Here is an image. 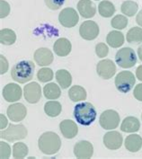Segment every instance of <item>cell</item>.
Listing matches in <instances>:
<instances>
[{"mask_svg":"<svg viewBox=\"0 0 142 159\" xmlns=\"http://www.w3.org/2000/svg\"><path fill=\"white\" fill-rule=\"evenodd\" d=\"M95 53L98 58H105L109 53L108 46L105 43L100 42L95 46Z\"/></svg>","mask_w":142,"mask_h":159,"instance_id":"34","label":"cell"},{"mask_svg":"<svg viewBox=\"0 0 142 159\" xmlns=\"http://www.w3.org/2000/svg\"><path fill=\"white\" fill-rule=\"evenodd\" d=\"M96 1H98V0H96Z\"/></svg>","mask_w":142,"mask_h":159,"instance_id":"44","label":"cell"},{"mask_svg":"<svg viewBox=\"0 0 142 159\" xmlns=\"http://www.w3.org/2000/svg\"><path fill=\"white\" fill-rule=\"evenodd\" d=\"M61 104L57 101L47 102L44 105V111L50 117H57L61 112Z\"/></svg>","mask_w":142,"mask_h":159,"instance_id":"26","label":"cell"},{"mask_svg":"<svg viewBox=\"0 0 142 159\" xmlns=\"http://www.w3.org/2000/svg\"><path fill=\"white\" fill-rule=\"evenodd\" d=\"M44 2L50 10H59L64 5L65 0H44Z\"/></svg>","mask_w":142,"mask_h":159,"instance_id":"36","label":"cell"},{"mask_svg":"<svg viewBox=\"0 0 142 159\" xmlns=\"http://www.w3.org/2000/svg\"><path fill=\"white\" fill-rule=\"evenodd\" d=\"M11 156V148L7 143L1 141L0 142V158H9Z\"/></svg>","mask_w":142,"mask_h":159,"instance_id":"35","label":"cell"},{"mask_svg":"<svg viewBox=\"0 0 142 159\" xmlns=\"http://www.w3.org/2000/svg\"><path fill=\"white\" fill-rule=\"evenodd\" d=\"M127 42L131 44H140L142 42V29L140 27H132L129 30L126 36Z\"/></svg>","mask_w":142,"mask_h":159,"instance_id":"29","label":"cell"},{"mask_svg":"<svg viewBox=\"0 0 142 159\" xmlns=\"http://www.w3.org/2000/svg\"><path fill=\"white\" fill-rule=\"evenodd\" d=\"M134 97L140 102H142V84H137L134 88Z\"/></svg>","mask_w":142,"mask_h":159,"instance_id":"39","label":"cell"},{"mask_svg":"<svg viewBox=\"0 0 142 159\" xmlns=\"http://www.w3.org/2000/svg\"><path fill=\"white\" fill-rule=\"evenodd\" d=\"M0 17L5 18L9 15L10 13V5L5 0H0Z\"/></svg>","mask_w":142,"mask_h":159,"instance_id":"37","label":"cell"},{"mask_svg":"<svg viewBox=\"0 0 142 159\" xmlns=\"http://www.w3.org/2000/svg\"><path fill=\"white\" fill-rule=\"evenodd\" d=\"M106 42L112 48L117 49L124 43V35L120 31H112L106 37Z\"/></svg>","mask_w":142,"mask_h":159,"instance_id":"22","label":"cell"},{"mask_svg":"<svg viewBox=\"0 0 142 159\" xmlns=\"http://www.w3.org/2000/svg\"><path fill=\"white\" fill-rule=\"evenodd\" d=\"M28 147L23 142H17L13 146V157L15 158H25L28 155Z\"/></svg>","mask_w":142,"mask_h":159,"instance_id":"31","label":"cell"},{"mask_svg":"<svg viewBox=\"0 0 142 159\" xmlns=\"http://www.w3.org/2000/svg\"><path fill=\"white\" fill-rule=\"evenodd\" d=\"M79 16L74 8H64L59 15V22L66 28H72L77 25Z\"/></svg>","mask_w":142,"mask_h":159,"instance_id":"8","label":"cell"},{"mask_svg":"<svg viewBox=\"0 0 142 159\" xmlns=\"http://www.w3.org/2000/svg\"><path fill=\"white\" fill-rule=\"evenodd\" d=\"M125 145L126 149L130 152L136 153L138 151L141 149L142 147V138L140 135L137 134H131L128 136L125 139Z\"/></svg>","mask_w":142,"mask_h":159,"instance_id":"21","label":"cell"},{"mask_svg":"<svg viewBox=\"0 0 142 159\" xmlns=\"http://www.w3.org/2000/svg\"><path fill=\"white\" fill-rule=\"evenodd\" d=\"M115 61L122 68H131L137 63V56L131 48L125 47L118 50L115 55Z\"/></svg>","mask_w":142,"mask_h":159,"instance_id":"5","label":"cell"},{"mask_svg":"<svg viewBox=\"0 0 142 159\" xmlns=\"http://www.w3.org/2000/svg\"><path fill=\"white\" fill-rule=\"evenodd\" d=\"M39 149L45 155H54L58 153L61 148V140L59 135L55 132L48 131L41 135L38 139Z\"/></svg>","mask_w":142,"mask_h":159,"instance_id":"2","label":"cell"},{"mask_svg":"<svg viewBox=\"0 0 142 159\" xmlns=\"http://www.w3.org/2000/svg\"><path fill=\"white\" fill-rule=\"evenodd\" d=\"M59 129L61 134L67 139H74L78 133L76 123L71 120H64L59 123Z\"/></svg>","mask_w":142,"mask_h":159,"instance_id":"17","label":"cell"},{"mask_svg":"<svg viewBox=\"0 0 142 159\" xmlns=\"http://www.w3.org/2000/svg\"><path fill=\"white\" fill-rule=\"evenodd\" d=\"M96 111L90 102L77 103L74 108V117L76 122L83 126H89L96 119Z\"/></svg>","mask_w":142,"mask_h":159,"instance_id":"3","label":"cell"},{"mask_svg":"<svg viewBox=\"0 0 142 159\" xmlns=\"http://www.w3.org/2000/svg\"><path fill=\"white\" fill-rule=\"evenodd\" d=\"M141 118H142V115H141Z\"/></svg>","mask_w":142,"mask_h":159,"instance_id":"45","label":"cell"},{"mask_svg":"<svg viewBox=\"0 0 142 159\" xmlns=\"http://www.w3.org/2000/svg\"><path fill=\"white\" fill-rule=\"evenodd\" d=\"M68 96L72 102H79L85 100L87 93L84 87L80 85H74L69 89Z\"/></svg>","mask_w":142,"mask_h":159,"instance_id":"25","label":"cell"},{"mask_svg":"<svg viewBox=\"0 0 142 159\" xmlns=\"http://www.w3.org/2000/svg\"><path fill=\"white\" fill-rule=\"evenodd\" d=\"M136 22H137V24L140 25V27H142V10H140V11L139 12V14L137 15Z\"/></svg>","mask_w":142,"mask_h":159,"instance_id":"42","label":"cell"},{"mask_svg":"<svg viewBox=\"0 0 142 159\" xmlns=\"http://www.w3.org/2000/svg\"><path fill=\"white\" fill-rule=\"evenodd\" d=\"M53 71L50 67H42L37 73V78L42 83H47L53 79Z\"/></svg>","mask_w":142,"mask_h":159,"instance_id":"32","label":"cell"},{"mask_svg":"<svg viewBox=\"0 0 142 159\" xmlns=\"http://www.w3.org/2000/svg\"><path fill=\"white\" fill-rule=\"evenodd\" d=\"M71 42L66 38H60L57 40L53 45V50L59 57H66L71 52Z\"/></svg>","mask_w":142,"mask_h":159,"instance_id":"19","label":"cell"},{"mask_svg":"<svg viewBox=\"0 0 142 159\" xmlns=\"http://www.w3.org/2000/svg\"><path fill=\"white\" fill-rule=\"evenodd\" d=\"M74 155L76 157V158H91L94 155V147L89 141L81 140L75 145Z\"/></svg>","mask_w":142,"mask_h":159,"instance_id":"13","label":"cell"},{"mask_svg":"<svg viewBox=\"0 0 142 159\" xmlns=\"http://www.w3.org/2000/svg\"><path fill=\"white\" fill-rule=\"evenodd\" d=\"M28 135L27 129L22 124H10L5 130H2L0 136L1 139H6L8 142H15L25 139Z\"/></svg>","mask_w":142,"mask_h":159,"instance_id":"4","label":"cell"},{"mask_svg":"<svg viewBox=\"0 0 142 159\" xmlns=\"http://www.w3.org/2000/svg\"><path fill=\"white\" fill-rule=\"evenodd\" d=\"M136 76L140 81H142V65L138 67V68L136 69Z\"/></svg>","mask_w":142,"mask_h":159,"instance_id":"41","label":"cell"},{"mask_svg":"<svg viewBox=\"0 0 142 159\" xmlns=\"http://www.w3.org/2000/svg\"><path fill=\"white\" fill-rule=\"evenodd\" d=\"M77 10L81 16L89 19L94 16L96 13V7L91 0H79L77 4Z\"/></svg>","mask_w":142,"mask_h":159,"instance_id":"18","label":"cell"},{"mask_svg":"<svg viewBox=\"0 0 142 159\" xmlns=\"http://www.w3.org/2000/svg\"><path fill=\"white\" fill-rule=\"evenodd\" d=\"M120 115L116 111L107 110L102 112L99 119L101 127L104 129H114L120 124Z\"/></svg>","mask_w":142,"mask_h":159,"instance_id":"7","label":"cell"},{"mask_svg":"<svg viewBox=\"0 0 142 159\" xmlns=\"http://www.w3.org/2000/svg\"><path fill=\"white\" fill-rule=\"evenodd\" d=\"M138 56H139L140 59L142 61V44L141 46H140L139 49H138Z\"/></svg>","mask_w":142,"mask_h":159,"instance_id":"43","label":"cell"},{"mask_svg":"<svg viewBox=\"0 0 142 159\" xmlns=\"http://www.w3.org/2000/svg\"><path fill=\"white\" fill-rule=\"evenodd\" d=\"M96 72L102 79L108 80L115 75L116 66L111 59H103L96 66Z\"/></svg>","mask_w":142,"mask_h":159,"instance_id":"10","label":"cell"},{"mask_svg":"<svg viewBox=\"0 0 142 159\" xmlns=\"http://www.w3.org/2000/svg\"><path fill=\"white\" fill-rule=\"evenodd\" d=\"M43 94L49 100H56L60 97L61 90L58 84L49 83L43 87Z\"/></svg>","mask_w":142,"mask_h":159,"instance_id":"24","label":"cell"},{"mask_svg":"<svg viewBox=\"0 0 142 159\" xmlns=\"http://www.w3.org/2000/svg\"><path fill=\"white\" fill-rule=\"evenodd\" d=\"M16 41V34L11 29H2L0 31V42L3 45H12Z\"/></svg>","mask_w":142,"mask_h":159,"instance_id":"28","label":"cell"},{"mask_svg":"<svg viewBox=\"0 0 142 159\" xmlns=\"http://www.w3.org/2000/svg\"><path fill=\"white\" fill-rule=\"evenodd\" d=\"M53 53L48 48H40L34 52V60L40 67H46L53 62Z\"/></svg>","mask_w":142,"mask_h":159,"instance_id":"15","label":"cell"},{"mask_svg":"<svg viewBox=\"0 0 142 159\" xmlns=\"http://www.w3.org/2000/svg\"><path fill=\"white\" fill-rule=\"evenodd\" d=\"M79 34L84 40L93 41L99 34V26L94 21H85L79 27Z\"/></svg>","mask_w":142,"mask_h":159,"instance_id":"9","label":"cell"},{"mask_svg":"<svg viewBox=\"0 0 142 159\" xmlns=\"http://www.w3.org/2000/svg\"><path fill=\"white\" fill-rule=\"evenodd\" d=\"M24 95L29 103H37L42 98L41 85L36 82L27 84L24 88Z\"/></svg>","mask_w":142,"mask_h":159,"instance_id":"11","label":"cell"},{"mask_svg":"<svg viewBox=\"0 0 142 159\" xmlns=\"http://www.w3.org/2000/svg\"><path fill=\"white\" fill-rule=\"evenodd\" d=\"M98 11L102 16L109 18L112 16V15L115 13V7L112 2L108 0H103L98 6Z\"/></svg>","mask_w":142,"mask_h":159,"instance_id":"27","label":"cell"},{"mask_svg":"<svg viewBox=\"0 0 142 159\" xmlns=\"http://www.w3.org/2000/svg\"><path fill=\"white\" fill-rule=\"evenodd\" d=\"M35 65L31 60H22L16 63L11 70L12 78L19 84H25L33 79Z\"/></svg>","mask_w":142,"mask_h":159,"instance_id":"1","label":"cell"},{"mask_svg":"<svg viewBox=\"0 0 142 159\" xmlns=\"http://www.w3.org/2000/svg\"><path fill=\"white\" fill-rule=\"evenodd\" d=\"M0 62H1V69H0V74L4 75L7 72L8 70V61L6 59V57H4L3 55L0 56Z\"/></svg>","mask_w":142,"mask_h":159,"instance_id":"38","label":"cell"},{"mask_svg":"<svg viewBox=\"0 0 142 159\" xmlns=\"http://www.w3.org/2000/svg\"><path fill=\"white\" fill-rule=\"evenodd\" d=\"M7 116L14 122L23 120L27 115V109L23 103H14L7 108Z\"/></svg>","mask_w":142,"mask_h":159,"instance_id":"14","label":"cell"},{"mask_svg":"<svg viewBox=\"0 0 142 159\" xmlns=\"http://www.w3.org/2000/svg\"><path fill=\"white\" fill-rule=\"evenodd\" d=\"M22 88L17 84L10 83L3 89V97L8 102H14L19 101L22 97Z\"/></svg>","mask_w":142,"mask_h":159,"instance_id":"16","label":"cell"},{"mask_svg":"<svg viewBox=\"0 0 142 159\" xmlns=\"http://www.w3.org/2000/svg\"><path fill=\"white\" fill-rule=\"evenodd\" d=\"M138 9H139V6L138 4L132 1V0H127L124 1L122 4H121V11L123 15H125L126 16H133L134 15H136V13L138 12Z\"/></svg>","mask_w":142,"mask_h":159,"instance_id":"30","label":"cell"},{"mask_svg":"<svg viewBox=\"0 0 142 159\" xmlns=\"http://www.w3.org/2000/svg\"><path fill=\"white\" fill-rule=\"evenodd\" d=\"M56 80L62 87V89H67L71 85L72 76L71 74L66 69H59L56 72Z\"/></svg>","mask_w":142,"mask_h":159,"instance_id":"23","label":"cell"},{"mask_svg":"<svg viewBox=\"0 0 142 159\" xmlns=\"http://www.w3.org/2000/svg\"><path fill=\"white\" fill-rule=\"evenodd\" d=\"M114 83L119 92L126 93L133 88L134 84L136 83V78L132 72L121 71L116 75Z\"/></svg>","mask_w":142,"mask_h":159,"instance_id":"6","label":"cell"},{"mask_svg":"<svg viewBox=\"0 0 142 159\" xmlns=\"http://www.w3.org/2000/svg\"><path fill=\"white\" fill-rule=\"evenodd\" d=\"M123 142V138L118 131H109L103 136V144L110 150H117Z\"/></svg>","mask_w":142,"mask_h":159,"instance_id":"12","label":"cell"},{"mask_svg":"<svg viewBox=\"0 0 142 159\" xmlns=\"http://www.w3.org/2000/svg\"><path fill=\"white\" fill-rule=\"evenodd\" d=\"M128 19L127 16H122V15H117L112 18V20L111 21V25L112 26V28L117 29V30H122L125 29L128 25Z\"/></svg>","mask_w":142,"mask_h":159,"instance_id":"33","label":"cell"},{"mask_svg":"<svg viewBox=\"0 0 142 159\" xmlns=\"http://www.w3.org/2000/svg\"><path fill=\"white\" fill-rule=\"evenodd\" d=\"M0 119H1V126H0V128H1V129H4L7 126V123H8L7 119L5 117L4 114H0Z\"/></svg>","mask_w":142,"mask_h":159,"instance_id":"40","label":"cell"},{"mask_svg":"<svg viewBox=\"0 0 142 159\" xmlns=\"http://www.w3.org/2000/svg\"><path fill=\"white\" fill-rule=\"evenodd\" d=\"M140 128V122L139 119L133 116H129L123 120L121 125V131L126 132V133H134L139 131Z\"/></svg>","mask_w":142,"mask_h":159,"instance_id":"20","label":"cell"}]
</instances>
